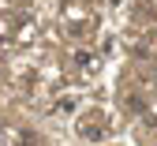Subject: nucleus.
I'll use <instances>...</instances> for the list:
<instances>
[{
    "mask_svg": "<svg viewBox=\"0 0 157 146\" xmlns=\"http://www.w3.org/2000/svg\"><path fill=\"white\" fill-rule=\"evenodd\" d=\"M124 109H127L131 116H146V97H142V94H135V90H131V94L124 97Z\"/></svg>",
    "mask_w": 157,
    "mask_h": 146,
    "instance_id": "nucleus-2",
    "label": "nucleus"
},
{
    "mask_svg": "<svg viewBox=\"0 0 157 146\" xmlns=\"http://www.w3.org/2000/svg\"><path fill=\"white\" fill-rule=\"evenodd\" d=\"M71 64L82 71V75H90V71L97 68V56H94L90 49H75V53H71Z\"/></svg>",
    "mask_w": 157,
    "mask_h": 146,
    "instance_id": "nucleus-1",
    "label": "nucleus"
},
{
    "mask_svg": "<svg viewBox=\"0 0 157 146\" xmlns=\"http://www.w3.org/2000/svg\"><path fill=\"white\" fill-rule=\"evenodd\" d=\"M153 82H157V68H153Z\"/></svg>",
    "mask_w": 157,
    "mask_h": 146,
    "instance_id": "nucleus-4",
    "label": "nucleus"
},
{
    "mask_svg": "<svg viewBox=\"0 0 157 146\" xmlns=\"http://www.w3.org/2000/svg\"><path fill=\"white\" fill-rule=\"evenodd\" d=\"M15 139L23 142V146H37V135H34V131H26V128H23V131H15Z\"/></svg>",
    "mask_w": 157,
    "mask_h": 146,
    "instance_id": "nucleus-3",
    "label": "nucleus"
}]
</instances>
